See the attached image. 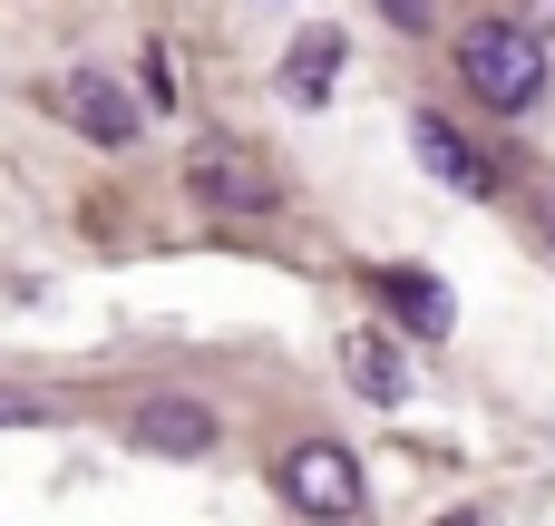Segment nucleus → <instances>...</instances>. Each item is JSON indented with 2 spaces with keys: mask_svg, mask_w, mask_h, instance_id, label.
<instances>
[{
  "mask_svg": "<svg viewBox=\"0 0 555 526\" xmlns=\"http://www.w3.org/2000/svg\"><path fill=\"white\" fill-rule=\"evenodd\" d=\"M49 107H59L68 127H88V146H127V137H137V107H127V88H117V78H98V68H68V78H49Z\"/></svg>",
  "mask_w": 555,
  "mask_h": 526,
  "instance_id": "nucleus-4",
  "label": "nucleus"
},
{
  "mask_svg": "<svg viewBox=\"0 0 555 526\" xmlns=\"http://www.w3.org/2000/svg\"><path fill=\"white\" fill-rule=\"evenodd\" d=\"M380 10H390L400 29H420V20H429V0H380Z\"/></svg>",
  "mask_w": 555,
  "mask_h": 526,
  "instance_id": "nucleus-11",
  "label": "nucleus"
},
{
  "mask_svg": "<svg viewBox=\"0 0 555 526\" xmlns=\"http://www.w3.org/2000/svg\"><path fill=\"white\" fill-rule=\"evenodd\" d=\"M527 20H537V29H546V39H555V0H527Z\"/></svg>",
  "mask_w": 555,
  "mask_h": 526,
  "instance_id": "nucleus-12",
  "label": "nucleus"
},
{
  "mask_svg": "<svg viewBox=\"0 0 555 526\" xmlns=\"http://www.w3.org/2000/svg\"><path fill=\"white\" fill-rule=\"evenodd\" d=\"M459 78H468L478 107L527 117V107L546 98V29H537V20H478V29L459 39Z\"/></svg>",
  "mask_w": 555,
  "mask_h": 526,
  "instance_id": "nucleus-1",
  "label": "nucleus"
},
{
  "mask_svg": "<svg viewBox=\"0 0 555 526\" xmlns=\"http://www.w3.org/2000/svg\"><path fill=\"white\" fill-rule=\"evenodd\" d=\"M137 88H146V107H176V59L146 49V59H137Z\"/></svg>",
  "mask_w": 555,
  "mask_h": 526,
  "instance_id": "nucleus-10",
  "label": "nucleus"
},
{
  "mask_svg": "<svg viewBox=\"0 0 555 526\" xmlns=\"http://www.w3.org/2000/svg\"><path fill=\"white\" fill-rule=\"evenodd\" d=\"M410 146H420V166H429L449 195H498V156H478L449 117H410Z\"/></svg>",
  "mask_w": 555,
  "mask_h": 526,
  "instance_id": "nucleus-5",
  "label": "nucleus"
},
{
  "mask_svg": "<svg viewBox=\"0 0 555 526\" xmlns=\"http://www.w3.org/2000/svg\"><path fill=\"white\" fill-rule=\"evenodd\" d=\"M185 185H195L205 215H273V205H283V176H273L254 146H224V137L185 156Z\"/></svg>",
  "mask_w": 555,
  "mask_h": 526,
  "instance_id": "nucleus-3",
  "label": "nucleus"
},
{
  "mask_svg": "<svg viewBox=\"0 0 555 526\" xmlns=\"http://www.w3.org/2000/svg\"><path fill=\"white\" fill-rule=\"evenodd\" d=\"M341 59H351V39L332 29V20H312L293 49H283V98H302V107H322L332 98V78H341Z\"/></svg>",
  "mask_w": 555,
  "mask_h": 526,
  "instance_id": "nucleus-7",
  "label": "nucleus"
},
{
  "mask_svg": "<svg viewBox=\"0 0 555 526\" xmlns=\"http://www.w3.org/2000/svg\"><path fill=\"white\" fill-rule=\"evenodd\" d=\"M380 303H390V322L420 332V342H449V322H459V312H449V283L420 273V264H390V273H380Z\"/></svg>",
  "mask_w": 555,
  "mask_h": 526,
  "instance_id": "nucleus-6",
  "label": "nucleus"
},
{
  "mask_svg": "<svg viewBox=\"0 0 555 526\" xmlns=\"http://www.w3.org/2000/svg\"><path fill=\"white\" fill-rule=\"evenodd\" d=\"M537 224H546V244H555V195H546V205H537Z\"/></svg>",
  "mask_w": 555,
  "mask_h": 526,
  "instance_id": "nucleus-13",
  "label": "nucleus"
},
{
  "mask_svg": "<svg viewBox=\"0 0 555 526\" xmlns=\"http://www.w3.org/2000/svg\"><path fill=\"white\" fill-rule=\"evenodd\" d=\"M341 371H351V390L380 400V410L410 400V351H400L390 332H351V342H341Z\"/></svg>",
  "mask_w": 555,
  "mask_h": 526,
  "instance_id": "nucleus-8",
  "label": "nucleus"
},
{
  "mask_svg": "<svg viewBox=\"0 0 555 526\" xmlns=\"http://www.w3.org/2000/svg\"><path fill=\"white\" fill-rule=\"evenodd\" d=\"M137 449H156V459H205V449H215V410H195V400H146V410H137Z\"/></svg>",
  "mask_w": 555,
  "mask_h": 526,
  "instance_id": "nucleus-9",
  "label": "nucleus"
},
{
  "mask_svg": "<svg viewBox=\"0 0 555 526\" xmlns=\"http://www.w3.org/2000/svg\"><path fill=\"white\" fill-rule=\"evenodd\" d=\"M273 488H283V508H302V517H361V459L341 449V439H293L283 459H273Z\"/></svg>",
  "mask_w": 555,
  "mask_h": 526,
  "instance_id": "nucleus-2",
  "label": "nucleus"
}]
</instances>
